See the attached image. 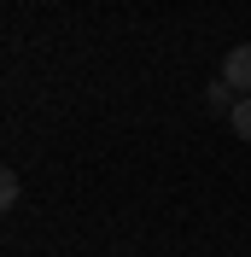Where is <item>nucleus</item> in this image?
I'll list each match as a JSON object with an SVG mask.
<instances>
[{
	"label": "nucleus",
	"mask_w": 251,
	"mask_h": 257,
	"mask_svg": "<svg viewBox=\"0 0 251 257\" xmlns=\"http://www.w3.org/2000/svg\"><path fill=\"white\" fill-rule=\"evenodd\" d=\"M222 82H228L234 94H251V41L228 47V59H222Z\"/></svg>",
	"instance_id": "nucleus-1"
},
{
	"label": "nucleus",
	"mask_w": 251,
	"mask_h": 257,
	"mask_svg": "<svg viewBox=\"0 0 251 257\" xmlns=\"http://www.w3.org/2000/svg\"><path fill=\"white\" fill-rule=\"evenodd\" d=\"M228 123H234V135H239V141H251V94H239V105L228 111Z\"/></svg>",
	"instance_id": "nucleus-3"
},
{
	"label": "nucleus",
	"mask_w": 251,
	"mask_h": 257,
	"mask_svg": "<svg viewBox=\"0 0 251 257\" xmlns=\"http://www.w3.org/2000/svg\"><path fill=\"white\" fill-rule=\"evenodd\" d=\"M0 205H6V210L18 205V176H12V170H6V176H0Z\"/></svg>",
	"instance_id": "nucleus-4"
},
{
	"label": "nucleus",
	"mask_w": 251,
	"mask_h": 257,
	"mask_svg": "<svg viewBox=\"0 0 251 257\" xmlns=\"http://www.w3.org/2000/svg\"><path fill=\"white\" fill-rule=\"evenodd\" d=\"M204 99H210V111H234V105H239V94L228 88V82H210V88H204Z\"/></svg>",
	"instance_id": "nucleus-2"
}]
</instances>
